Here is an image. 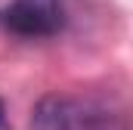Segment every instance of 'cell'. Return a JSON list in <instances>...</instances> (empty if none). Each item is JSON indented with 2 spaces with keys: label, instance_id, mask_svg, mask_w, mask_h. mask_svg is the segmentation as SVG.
Returning <instances> with one entry per match:
<instances>
[{
  "label": "cell",
  "instance_id": "cell-1",
  "mask_svg": "<svg viewBox=\"0 0 133 130\" xmlns=\"http://www.w3.org/2000/svg\"><path fill=\"white\" fill-rule=\"evenodd\" d=\"M108 115L77 96H43L31 112V130H102Z\"/></svg>",
  "mask_w": 133,
  "mask_h": 130
},
{
  "label": "cell",
  "instance_id": "cell-3",
  "mask_svg": "<svg viewBox=\"0 0 133 130\" xmlns=\"http://www.w3.org/2000/svg\"><path fill=\"white\" fill-rule=\"evenodd\" d=\"M6 121H9V118H6V105H3V99H0V130L6 127Z\"/></svg>",
  "mask_w": 133,
  "mask_h": 130
},
{
  "label": "cell",
  "instance_id": "cell-2",
  "mask_svg": "<svg viewBox=\"0 0 133 130\" xmlns=\"http://www.w3.org/2000/svg\"><path fill=\"white\" fill-rule=\"evenodd\" d=\"M3 22L19 37H50L62 28L65 9L62 0H12Z\"/></svg>",
  "mask_w": 133,
  "mask_h": 130
}]
</instances>
